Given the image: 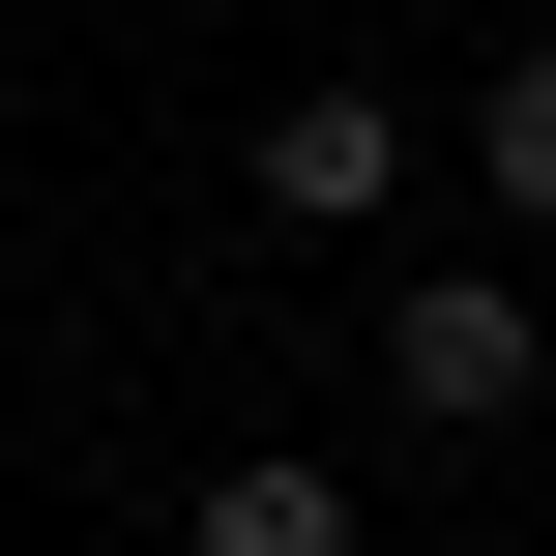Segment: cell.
<instances>
[{"label":"cell","instance_id":"cell-1","mask_svg":"<svg viewBox=\"0 0 556 556\" xmlns=\"http://www.w3.org/2000/svg\"><path fill=\"white\" fill-rule=\"evenodd\" d=\"M352 352H381L410 440H528V410H556V293H528V264H410Z\"/></svg>","mask_w":556,"mask_h":556},{"label":"cell","instance_id":"cell-2","mask_svg":"<svg viewBox=\"0 0 556 556\" xmlns=\"http://www.w3.org/2000/svg\"><path fill=\"white\" fill-rule=\"evenodd\" d=\"M235 205H264V235H381V205H410V88H264Z\"/></svg>","mask_w":556,"mask_h":556},{"label":"cell","instance_id":"cell-3","mask_svg":"<svg viewBox=\"0 0 556 556\" xmlns=\"http://www.w3.org/2000/svg\"><path fill=\"white\" fill-rule=\"evenodd\" d=\"M176 556H352V469H293V440H235V469L176 498Z\"/></svg>","mask_w":556,"mask_h":556},{"label":"cell","instance_id":"cell-4","mask_svg":"<svg viewBox=\"0 0 556 556\" xmlns=\"http://www.w3.org/2000/svg\"><path fill=\"white\" fill-rule=\"evenodd\" d=\"M469 205L556 235V29H528V59H469Z\"/></svg>","mask_w":556,"mask_h":556}]
</instances>
